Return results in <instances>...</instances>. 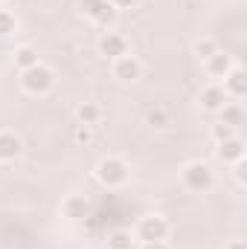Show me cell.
<instances>
[{"label":"cell","mask_w":247,"mask_h":249,"mask_svg":"<svg viewBox=\"0 0 247 249\" xmlns=\"http://www.w3.org/2000/svg\"><path fill=\"white\" fill-rule=\"evenodd\" d=\"M21 84H23V90H26V93H32V96H44V93H50V90H53L56 75H53V70H50V67L35 64V67L23 70Z\"/></svg>","instance_id":"6da1fadb"},{"label":"cell","mask_w":247,"mask_h":249,"mask_svg":"<svg viewBox=\"0 0 247 249\" xmlns=\"http://www.w3.org/2000/svg\"><path fill=\"white\" fill-rule=\"evenodd\" d=\"M96 180L105 188H117L128 180V165H125L120 157H105L96 162Z\"/></svg>","instance_id":"7a4b0ae2"},{"label":"cell","mask_w":247,"mask_h":249,"mask_svg":"<svg viewBox=\"0 0 247 249\" xmlns=\"http://www.w3.org/2000/svg\"><path fill=\"white\" fill-rule=\"evenodd\" d=\"M181 180H184V186L189 188V191H195V194L212 188V183H215L212 168H209L206 162H189L184 171H181Z\"/></svg>","instance_id":"3957f363"},{"label":"cell","mask_w":247,"mask_h":249,"mask_svg":"<svg viewBox=\"0 0 247 249\" xmlns=\"http://www.w3.org/2000/svg\"><path fill=\"white\" fill-rule=\"evenodd\" d=\"M79 9H82L93 23H99V26H108V23H114V18H117V9H114L108 0H79Z\"/></svg>","instance_id":"277c9868"},{"label":"cell","mask_w":247,"mask_h":249,"mask_svg":"<svg viewBox=\"0 0 247 249\" xmlns=\"http://www.w3.org/2000/svg\"><path fill=\"white\" fill-rule=\"evenodd\" d=\"M137 235H140V241H166L169 223L160 214H148V217H143L137 223Z\"/></svg>","instance_id":"5b68a950"},{"label":"cell","mask_w":247,"mask_h":249,"mask_svg":"<svg viewBox=\"0 0 247 249\" xmlns=\"http://www.w3.org/2000/svg\"><path fill=\"white\" fill-rule=\"evenodd\" d=\"M99 53L105 55V58H123L128 55V41H125L120 32H105L102 38H99Z\"/></svg>","instance_id":"8992f818"},{"label":"cell","mask_w":247,"mask_h":249,"mask_svg":"<svg viewBox=\"0 0 247 249\" xmlns=\"http://www.w3.org/2000/svg\"><path fill=\"white\" fill-rule=\"evenodd\" d=\"M224 93H230V96H236V99H245L247 96V72L242 67H233L227 75H224V87H221Z\"/></svg>","instance_id":"52a82bcc"},{"label":"cell","mask_w":247,"mask_h":249,"mask_svg":"<svg viewBox=\"0 0 247 249\" xmlns=\"http://www.w3.org/2000/svg\"><path fill=\"white\" fill-rule=\"evenodd\" d=\"M215 154H218L221 162H239V160H245V142L239 136H230V139L218 142Z\"/></svg>","instance_id":"ba28073f"},{"label":"cell","mask_w":247,"mask_h":249,"mask_svg":"<svg viewBox=\"0 0 247 249\" xmlns=\"http://www.w3.org/2000/svg\"><path fill=\"white\" fill-rule=\"evenodd\" d=\"M21 151H23L21 136L3 130V133H0V162H15V160L21 157Z\"/></svg>","instance_id":"9c48e42d"},{"label":"cell","mask_w":247,"mask_h":249,"mask_svg":"<svg viewBox=\"0 0 247 249\" xmlns=\"http://www.w3.org/2000/svg\"><path fill=\"white\" fill-rule=\"evenodd\" d=\"M140 72H143V67H140V61L134 55H123V58H117V64H114V75L120 81H137Z\"/></svg>","instance_id":"30bf717a"},{"label":"cell","mask_w":247,"mask_h":249,"mask_svg":"<svg viewBox=\"0 0 247 249\" xmlns=\"http://www.w3.org/2000/svg\"><path fill=\"white\" fill-rule=\"evenodd\" d=\"M224 105H227V93H224L221 87H204V90H201V107H204V110L218 113Z\"/></svg>","instance_id":"8fae6325"},{"label":"cell","mask_w":247,"mask_h":249,"mask_svg":"<svg viewBox=\"0 0 247 249\" xmlns=\"http://www.w3.org/2000/svg\"><path fill=\"white\" fill-rule=\"evenodd\" d=\"M230 70H233V58H230L227 53H215V55H209V58H206V72H209V75L224 78Z\"/></svg>","instance_id":"7c38bea8"},{"label":"cell","mask_w":247,"mask_h":249,"mask_svg":"<svg viewBox=\"0 0 247 249\" xmlns=\"http://www.w3.org/2000/svg\"><path fill=\"white\" fill-rule=\"evenodd\" d=\"M62 212H64V217H70V220L87 217V203H84V197H79V194H70V197L64 200Z\"/></svg>","instance_id":"4fadbf2b"},{"label":"cell","mask_w":247,"mask_h":249,"mask_svg":"<svg viewBox=\"0 0 247 249\" xmlns=\"http://www.w3.org/2000/svg\"><path fill=\"white\" fill-rule=\"evenodd\" d=\"M99 116H102V110H99V105H93V102H84V105L76 107V119H79V124H96Z\"/></svg>","instance_id":"5bb4252c"},{"label":"cell","mask_w":247,"mask_h":249,"mask_svg":"<svg viewBox=\"0 0 247 249\" xmlns=\"http://www.w3.org/2000/svg\"><path fill=\"white\" fill-rule=\"evenodd\" d=\"M108 249H134L131 232H125V229H114V232L108 235Z\"/></svg>","instance_id":"9a60e30c"},{"label":"cell","mask_w":247,"mask_h":249,"mask_svg":"<svg viewBox=\"0 0 247 249\" xmlns=\"http://www.w3.org/2000/svg\"><path fill=\"white\" fill-rule=\"evenodd\" d=\"M218 113H221V122L230 124V127L242 124V119H245V113H242V107H239V105H224Z\"/></svg>","instance_id":"2e32d148"},{"label":"cell","mask_w":247,"mask_h":249,"mask_svg":"<svg viewBox=\"0 0 247 249\" xmlns=\"http://www.w3.org/2000/svg\"><path fill=\"white\" fill-rule=\"evenodd\" d=\"M15 64H18L21 70H29V67L38 64V53H35L32 47H21V50L15 53Z\"/></svg>","instance_id":"e0dca14e"},{"label":"cell","mask_w":247,"mask_h":249,"mask_svg":"<svg viewBox=\"0 0 247 249\" xmlns=\"http://www.w3.org/2000/svg\"><path fill=\"white\" fill-rule=\"evenodd\" d=\"M145 122L151 124V127H169V113L160 110V107H154V110L145 113Z\"/></svg>","instance_id":"ac0fdd59"},{"label":"cell","mask_w":247,"mask_h":249,"mask_svg":"<svg viewBox=\"0 0 247 249\" xmlns=\"http://www.w3.org/2000/svg\"><path fill=\"white\" fill-rule=\"evenodd\" d=\"M195 53H198V58H204V61H206L209 55H215V53H218V47H215L209 38H204V41H198V44H195Z\"/></svg>","instance_id":"d6986e66"},{"label":"cell","mask_w":247,"mask_h":249,"mask_svg":"<svg viewBox=\"0 0 247 249\" xmlns=\"http://www.w3.org/2000/svg\"><path fill=\"white\" fill-rule=\"evenodd\" d=\"M76 142H79V145H90V142H93L90 124H79V127H76Z\"/></svg>","instance_id":"ffe728a7"},{"label":"cell","mask_w":247,"mask_h":249,"mask_svg":"<svg viewBox=\"0 0 247 249\" xmlns=\"http://www.w3.org/2000/svg\"><path fill=\"white\" fill-rule=\"evenodd\" d=\"M230 136H233V127H230V124L218 122L212 127V139H215V142H224V139H230Z\"/></svg>","instance_id":"44dd1931"},{"label":"cell","mask_w":247,"mask_h":249,"mask_svg":"<svg viewBox=\"0 0 247 249\" xmlns=\"http://www.w3.org/2000/svg\"><path fill=\"white\" fill-rule=\"evenodd\" d=\"M12 29H15V18H12L9 12L0 9V35H9Z\"/></svg>","instance_id":"7402d4cb"},{"label":"cell","mask_w":247,"mask_h":249,"mask_svg":"<svg viewBox=\"0 0 247 249\" xmlns=\"http://www.w3.org/2000/svg\"><path fill=\"white\" fill-rule=\"evenodd\" d=\"M236 180H239L242 186L247 183V165H245V160H239V162H236Z\"/></svg>","instance_id":"603a6c76"},{"label":"cell","mask_w":247,"mask_h":249,"mask_svg":"<svg viewBox=\"0 0 247 249\" xmlns=\"http://www.w3.org/2000/svg\"><path fill=\"white\" fill-rule=\"evenodd\" d=\"M143 249H169L166 241H143Z\"/></svg>","instance_id":"cb8c5ba5"},{"label":"cell","mask_w":247,"mask_h":249,"mask_svg":"<svg viewBox=\"0 0 247 249\" xmlns=\"http://www.w3.org/2000/svg\"><path fill=\"white\" fill-rule=\"evenodd\" d=\"M114 9H128V6H134V0H108Z\"/></svg>","instance_id":"d4e9b609"},{"label":"cell","mask_w":247,"mask_h":249,"mask_svg":"<svg viewBox=\"0 0 247 249\" xmlns=\"http://www.w3.org/2000/svg\"><path fill=\"white\" fill-rule=\"evenodd\" d=\"M227 249H247V247H245V241H233Z\"/></svg>","instance_id":"484cf974"},{"label":"cell","mask_w":247,"mask_h":249,"mask_svg":"<svg viewBox=\"0 0 247 249\" xmlns=\"http://www.w3.org/2000/svg\"><path fill=\"white\" fill-rule=\"evenodd\" d=\"M0 3H3V0H0Z\"/></svg>","instance_id":"4316f807"}]
</instances>
